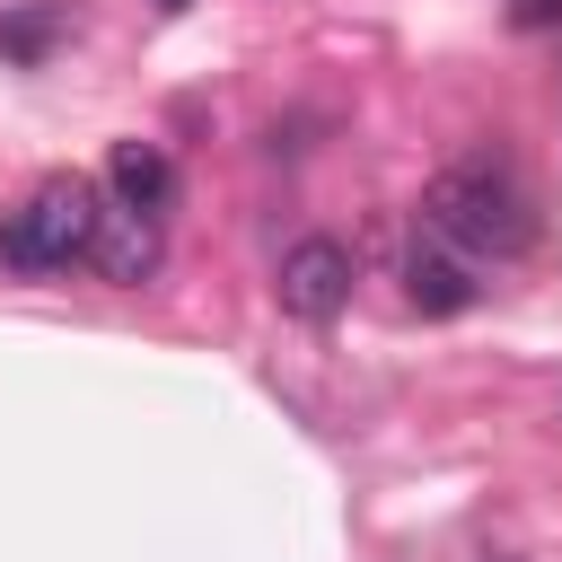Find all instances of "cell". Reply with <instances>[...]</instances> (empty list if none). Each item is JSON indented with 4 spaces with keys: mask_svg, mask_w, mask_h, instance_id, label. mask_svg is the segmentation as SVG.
<instances>
[{
    "mask_svg": "<svg viewBox=\"0 0 562 562\" xmlns=\"http://www.w3.org/2000/svg\"><path fill=\"white\" fill-rule=\"evenodd\" d=\"M88 263H97V281L140 290V281L158 272V220H149V211L105 202V211H97V246H88Z\"/></svg>",
    "mask_w": 562,
    "mask_h": 562,
    "instance_id": "5",
    "label": "cell"
},
{
    "mask_svg": "<svg viewBox=\"0 0 562 562\" xmlns=\"http://www.w3.org/2000/svg\"><path fill=\"white\" fill-rule=\"evenodd\" d=\"M351 246L342 237H299L290 255H281V272H272V299H281V316H299V325H334L342 307H351Z\"/></svg>",
    "mask_w": 562,
    "mask_h": 562,
    "instance_id": "3",
    "label": "cell"
},
{
    "mask_svg": "<svg viewBox=\"0 0 562 562\" xmlns=\"http://www.w3.org/2000/svg\"><path fill=\"white\" fill-rule=\"evenodd\" d=\"M105 184H114V202L123 211H176V158L158 149V140H114V158H105Z\"/></svg>",
    "mask_w": 562,
    "mask_h": 562,
    "instance_id": "6",
    "label": "cell"
},
{
    "mask_svg": "<svg viewBox=\"0 0 562 562\" xmlns=\"http://www.w3.org/2000/svg\"><path fill=\"white\" fill-rule=\"evenodd\" d=\"M509 9H518L527 26H544V18H562V0H509Z\"/></svg>",
    "mask_w": 562,
    "mask_h": 562,
    "instance_id": "8",
    "label": "cell"
},
{
    "mask_svg": "<svg viewBox=\"0 0 562 562\" xmlns=\"http://www.w3.org/2000/svg\"><path fill=\"white\" fill-rule=\"evenodd\" d=\"M53 35H61V9H53V0H26V9L0 18V53H9V61H44Z\"/></svg>",
    "mask_w": 562,
    "mask_h": 562,
    "instance_id": "7",
    "label": "cell"
},
{
    "mask_svg": "<svg viewBox=\"0 0 562 562\" xmlns=\"http://www.w3.org/2000/svg\"><path fill=\"white\" fill-rule=\"evenodd\" d=\"M97 184L88 176H44L9 220H0V263L9 272H70V263H88V246H97Z\"/></svg>",
    "mask_w": 562,
    "mask_h": 562,
    "instance_id": "2",
    "label": "cell"
},
{
    "mask_svg": "<svg viewBox=\"0 0 562 562\" xmlns=\"http://www.w3.org/2000/svg\"><path fill=\"white\" fill-rule=\"evenodd\" d=\"M422 228L439 246H457L465 263H483V255L509 263V255L536 246V202L501 158H457V167H439L422 184Z\"/></svg>",
    "mask_w": 562,
    "mask_h": 562,
    "instance_id": "1",
    "label": "cell"
},
{
    "mask_svg": "<svg viewBox=\"0 0 562 562\" xmlns=\"http://www.w3.org/2000/svg\"><path fill=\"white\" fill-rule=\"evenodd\" d=\"M404 299H413L422 316H465V307L483 299V281H474V263H465L457 246H439V237L422 228L413 255H404Z\"/></svg>",
    "mask_w": 562,
    "mask_h": 562,
    "instance_id": "4",
    "label": "cell"
}]
</instances>
